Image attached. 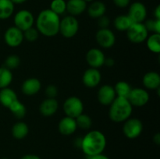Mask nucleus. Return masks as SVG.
Wrapping results in <instances>:
<instances>
[{"mask_svg": "<svg viewBox=\"0 0 160 159\" xmlns=\"http://www.w3.org/2000/svg\"><path fill=\"white\" fill-rule=\"evenodd\" d=\"M42 88V83L38 78L31 77L25 80L21 85V91L28 96L37 94Z\"/></svg>", "mask_w": 160, "mask_h": 159, "instance_id": "dca6fc26", "label": "nucleus"}, {"mask_svg": "<svg viewBox=\"0 0 160 159\" xmlns=\"http://www.w3.org/2000/svg\"><path fill=\"white\" fill-rule=\"evenodd\" d=\"M49 9L58 16L62 15L67 12V2L65 0H52Z\"/></svg>", "mask_w": 160, "mask_h": 159, "instance_id": "7c9ffc66", "label": "nucleus"}, {"mask_svg": "<svg viewBox=\"0 0 160 159\" xmlns=\"http://www.w3.org/2000/svg\"><path fill=\"white\" fill-rule=\"evenodd\" d=\"M14 12V4L11 0H0V20L9 19Z\"/></svg>", "mask_w": 160, "mask_h": 159, "instance_id": "393cba45", "label": "nucleus"}, {"mask_svg": "<svg viewBox=\"0 0 160 159\" xmlns=\"http://www.w3.org/2000/svg\"><path fill=\"white\" fill-rule=\"evenodd\" d=\"M133 106L128 98L117 97L111 103L109 109V117L114 123H123L131 117Z\"/></svg>", "mask_w": 160, "mask_h": 159, "instance_id": "7ed1b4c3", "label": "nucleus"}, {"mask_svg": "<svg viewBox=\"0 0 160 159\" xmlns=\"http://www.w3.org/2000/svg\"><path fill=\"white\" fill-rule=\"evenodd\" d=\"M106 147V136L101 131L91 130L82 137L81 149L87 157L102 154Z\"/></svg>", "mask_w": 160, "mask_h": 159, "instance_id": "f03ea898", "label": "nucleus"}, {"mask_svg": "<svg viewBox=\"0 0 160 159\" xmlns=\"http://www.w3.org/2000/svg\"><path fill=\"white\" fill-rule=\"evenodd\" d=\"M147 48L153 53L160 52V34L153 33L152 35L148 36L146 39Z\"/></svg>", "mask_w": 160, "mask_h": 159, "instance_id": "cd10ccee", "label": "nucleus"}, {"mask_svg": "<svg viewBox=\"0 0 160 159\" xmlns=\"http://www.w3.org/2000/svg\"><path fill=\"white\" fill-rule=\"evenodd\" d=\"M12 135L17 140H22L28 136L29 132V127L24 122H18L12 127Z\"/></svg>", "mask_w": 160, "mask_h": 159, "instance_id": "5701e85b", "label": "nucleus"}, {"mask_svg": "<svg viewBox=\"0 0 160 159\" xmlns=\"http://www.w3.org/2000/svg\"><path fill=\"white\" fill-rule=\"evenodd\" d=\"M20 64V59L17 55H10L5 60V67L12 70L18 68Z\"/></svg>", "mask_w": 160, "mask_h": 159, "instance_id": "2f4dec72", "label": "nucleus"}, {"mask_svg": "<svg viewBox=\"0 0 160 159\" xmlns=\"http://www.w3.org/2000/svg\"><path fill=\"white\" fill-rule=\"evenodd\" d=\"M128 17L133 23H143L147 17V9L141 2H135L130 5Z\"/></svg>", "mask_w": 160, "mask_h": 159, "instance_id": "9b49d317", "label": "nucleus"}, {"mask_svg": "<svg viewBox=\"0 0 160 159\" xmlns=\"http://www.w3.org/2000/svg\"><path fill=\"white\" fill-rule=\"evenodd\" d=\"M18 99L17 94L9 87L0 89V103L2 106L9 108V106Z\"/></svg>", "mask_w": 160, "mask_h": 159, "instance_id": "4be33fe9", "label": "nucleus"}, {"mask_svg": "<svg viewBox=\"0 0 160 159\" xmlns=\"http://www.w3.org/2000/svg\"><path fill=\"white\" fill-rule=\"evenodd\" d=\"M146 27V29L148 30V31H152L153 33H156V34H160V20H146L145 23H144Z\"/></svg>", "mask_w": 160, "mask_h": 159, "instance_id": "473e14b6", "label": "nucleus"}, {"mask_svg": "<svg viewBox=\"0 0 160 159\" xmlns=\"http://www.w3.org/2000/svg\"><path fill=\"white\" fill-rule=\"evenodd\" d=\"M79 31V22L78 19L71 15L64 17L60 20L59 31L62 37L66 38H72L78 34Z\"/></svg>", "mask_w": 160, "mask_h": 159, "instance_id": "20e7f679", "label": "nucleus"}, {"mask_svg": "<svg viewBox=\"0 0 160 159\" xmlns=\"http://www.w3.org/2000/svg\"><path fill=\"white\" fill-rule=\"evenodd\" d=\"M77 126L76 120L71 117L66 116L62 118L58 124L59 132L63 136H70L76 132Z\"/></svg>", "mask_w": 160, "mask_h": 159, "instance_id": "f3484780", "label": "nucleus"}, {"mask_svg": "<svg viewBox=\"0 0 160 159\" xmlns=\"http://www.w3.org/2000/svg\"><path fill=\"white\" fill-rule=\"evenodd\" d=\"M23 37L29 42H34L38 38L39 32L36 28L31 27L23 31Z\"/></svg>", "mask_w": 160, "mask_h": 159, "instance_id": "72a5a7b5", "label": "nucleus"}, {"mask_svg": "<svg viewBox=\"0 0 160 159\" xmlns=\"http://www.w3.org/2000/svg\"><path fill=\"white\" fill-rule=\"evenodd\" d=\"M95 39L100 47L110 48L115 45L116 36L109 28H100L95 34Z\"/></svg>", "mask_w": 160, "mask_h": 159, "instance_id": "9d476101", "label": "nucleus"}, {"mask_svg": "<svg viewBox=\"0 0 160 159\" xmlns=\"http://www.w3.org/2000/svg\"><path fill=\"white\" fill-rule=\"evenodd\" d=\"M14 26L23 32L26 30L32 27L34 23V15L28 9L19 10L13 18Z\"/></svg>", "mask_w": 160, "mask_h": 159, "instance_id": "0eeeda50", "label": "nucleus"}, {"mask_svg": "<svg viewBox=\"0 0 160 159\" xmlns=\"http://www.w3.org/2000/svg\"><path fill=\"white\" fill-rule=\"evenodd\" d=\"M88 159H109L107 156L104 155L102 154H97V155L92 156V157H88Z\"/></svg>", "mask_w": 160, "mask_h": 159, "instance_id": "58836bf2", "label": "nucleus"}, {"mask_svg": "<svg viewBox=\"0 0 160 159\" xmlns=\"http://www.w3.org/2000/svg\"><path fill=\"white\" fill-rule=\"evenodd\" d=\"M149 94L146 90L141 87L132 88L128 99L132 106L143 107L149 101Z\"/></svg>", "mask_w": 160, "mask_h": 159, "instance_id": "1a4fd4ad", "label": "nucleus"}, {"mask_svg": "<svg viewBox=\"0 0 160 159\" xmlns=\"http://www.w3.org/2000/svg\"><path fill=\"white\" fill-rule=\"evenodd\" d=\"M97 20H98V25L100 28H108L110 20L107 16L103 15L102 17H99Z\"/></svg>", "mask_w": 160, "mask_h": 159, "instance_id": "c9c22d12", "label": "nucleus"}, {"mask_svg": "<svg viewBox=\"0 0 160 159\" xmlns=\"http://www.w3.org/2000/svg\"><path fill=\"white\" fill-rule=\"evenodd\" d=\"M97 98L100 104L105 106H109L111 103L114 101V99L117 98L113 87L109 84L102 85L98 89Z\"/></svg>", "mask_w": 160, "mask_h": 159, "instance_id": "4468645a", "label": "nucleus"}, {"mask_svg": "<svg viewBox=\"0 0 160 159\" xmlns=\"http://www.w3.org/2000/svg\"><path fill=\"white\" fill-rule=\"evenodd\" d=\"M62 108L66 116L76 118L84 112V104L78 97L71 96L64 101Z\"/></svg>", "mask_w": 160, "mask_h": 159, "instance_id": "39448f33", "label": "nucleus"}, {"mask_svg": "<svg viewBox=\"0 0 160 159\" xmlns=\"http://www.w3.org/2000/svg\"><path fill=\"white\" fill-rule=\"evenodd\" d=\"M60 18L50 9H43L36 19V29L39 34L52 37L59 34Z\"/></svg>", "mask_w": 160, "mask_h": 159, "instance_id": "f257e3e1", "label": "nucleus"}, {"mask_svg": "<svg viewBox=\"0 0 160 159\" xmlns=\"http://www.w3.org/2000/svg\"><path fill=\"white\" fill-rule=\"evenodd\" d=\"M114 5L119 8H126L130 5L131 0H112Z\"/></svg>", "mask_w": 160, "mask_h": 159, "instance_id": "e433bc0d", "label": "nucleus"}, {"mask_svg": "<svg viewBox=\"0 0 160 159\" xmlns=\"http://www.w3.org/2000/svg\"><path fill=\"white\" fill-rule=\"evenodd\" d=\"M12 73L6 67H0V89L9 87L12 81Z\"/></svg>", "mask_w": 160, "mask_h": 159, "instance_id": "c85d7f7f", "label": "nucleus"}, {"mask_svg": "<svg viewBox=\"0 0 160 159\" xmlns=\"http://www.w3.org/2000/svg\"><path fill=\"white\" fill-rule=\"evenodd\" d=\"M154 16H155V19L156 20H160V6H156V8L154 10Z\"/></svg>", "mask_w": 160, "mask_h": 159, "instance_id": "a19ab883", "label": "nucleus"}, {"mask_svg": "<svg viewBox=\"0 0 160 159\" xmlns=\"http://www.w3.org/2000/svg\"><path fill=\"white\" fill-rule=\"evenodd\" d=\"M4 40L8 46L12 48L20 46L24 40L23 31L15 26H10L5 32Z\"/></svg>", "mask_w": 160, "mask_h": 159, "instance_id": "f8f14e48", "label": "nucleus"}, {"mask_svg": "<svg viewBox=\"0 0 160 159\" xmlns=\"http://www.w3.org/2000/svg\"><path fill=\"white\" fill-rule=\"evenodd\" d=\"M84 1H85L86 2H92L95 1V0H84Z\"/></svg>", "mask_w": 160, "mask_h": 159, "instance_id": "a18cd8bd", "label": "nucleus"}, {"mask_svg": "<svg viewBox=\"0 0 160 159\" xmlns=\"http://www.w3.org/2000/svg\"><path fill=\"white\" fill-rule=\"evenodd\" d=\"M133 22L128 15H119L114 19V27L119 31H127L132 25Z\"/></svg>", "mask_w": 160, "mask_h": 159, "instance_id": "b1692460", "label": "nucleus"}, {"mask_svg": "<svg viewBox=\"0 0 160 159\" xmlns=\"http://www.w3.org/2000/svg\"><path fill=\"white\" fill-rule=\"evenodd\" d=\"M117 97L128 98L131 93L132 87L126 81H119L113 87Z\"/></svg>", "mask_w": 160, "mask_h": 159, "instance_id": "a878e982", "label": "nucleus"}, {"mask_svg": "<svg viewBox=\"0 0 160 159\" xmlns=\"http://www.w3.org/2000/svg\"><path fill=\"white\" fill-rule=\"evenodd\" d=\"M142 83L145 88L149 90H157L160 87V75L157 72H148L144 75Z\"/></svg>", "mask_w": 160, "mask_h": 159, "instance_id": "aec40b11", "label": "nucleus"}, {"mask_svg": "<svg viewBox=\"0 0 160 159\" xmlns=\"http://www.w3.org/2000/svg\"><path fill=\"white\" fill-rule=\"evenodd\" d=\"M81 141H82V138H78L76 140H75V145H76L78 147L81 148Z\"/></svg>", "mask_w": 160, "mask_h": 159, "instance_id": "37998d69", "label": "nucleus"}, {"mask_svg": "<svg viewBox=\"0 0 160 159\" xmlns=\"http://www.w3.org/2000/svg\"><path fill=\"white\" fill-rule=\"evenodd\" d=\"M87 7V2L84 0H68L67 2V12L73 17L82 14Z\"/></svg>", "mask_w": 160, "mask_h": 159, "instance_id": "6ab92c4d", "label": "nucleus"}, {"mask_svg": "<svg viewBox=\"0 0 160 159\" xmlns=\"http://www.w3.org/2000/svg\"><path fill=\"white\" fill-rule=\"evenodd\" d=\"M20 159H41L40 157L35 154H26V155L23 156Z\"/></svg>", "mask_w": 160, "mask_h": 159, "instance_id": "ea45409f", "label": "nucleus"}, {"mask_svg": "<svg viewBox=\"0 0 160 159\" xmlns=\"http://www.w3.org/2000/svg\"><path fill=\"white\" fill-rule=\"evenodd\" d=\"M9 109L10 112H12V115L18 119H21V118H24L26 115L27 109L23 103L19 101L18 99L17 101H14L12 104L9 107Z\"/></svg>", "mask_w": 160, "mask_h": 159, "instance_id": "bb28decb", "label": "nucleus"}, {"mask_svg": "<svg viewBox=\"0 0 160 159\" xmlns=\"http://www.w3.org/2000/svg\"><path fill=\"white\" fill-rule=\"evenodd\" d=\"M27 0H11V2H12L14 5L15 4H23V3H24Z\"/></svg>", "mask_w": 160, "mask_h": 159, "instance_id": "c03bdc74", "label": "nucleus"}, {"mask_svg": "<svg viewBox=\"0 0 160 159\" xmlns=\"http://www.w3.org/2000/svg\"><path fill=\"white\" fill-rule=\"evenodd\" d=\"M88 14L91 18L98 19L99 17L105 15L106 12V6L102 1L92 2L88 7H87Z\"/></svg>", "mask_w": 160, "mask_h": 159, "instance_id": "412c9836", "label": "nucleus"}, {"mask_svg": "<svg viewBox=\"0 0 160 159\" xmlns=\"http://www.w3.org/2000/svg\"><path fill=\"white\" fill-rule=\"evenodd\" d=\"M143 131V123L139 118H129L124 122L123 132L128 139H135L142 134Z\"/></svg>", "mask_w": 160, "mask_h": 159, "instance_id": "6e6552de", "label": "nucleus"}, {"mask_svg": "<svg viewBox=\"0 0 160 159\" xmlns=\"http://www.w3.org/2000/svg\"><path fill=\"white\" fill-rule=\"evenodd\" d=\"M153 142H154L156 144L159 145L160 144V133L159 132H157L154 135L153 137Z\"/></svg>", "mask_w": 160, "mask_h": 159, "instance_id": "79ce46f5", "label": "nucleus"}, {"mask_svg": "<svg viewBox=\"0 0 160 159\" xmlns=\"http://www.w3.org/2000/svg\"><path fill=\"white\" fill-rule=\"evenodd\" d=\"M127 36L132 43L141 44L146 41L148 37V31L144 23H133L127 31Z\"/></svg>", "mask_w": 160, "mask_h": 159, "instance_id": "423d86ee", "label": "nucleus"}, {"mask_svg": "<svg viewBox=\"0 0 160 159\" xmlns=\"http://www.w3.org/2000/svg\"><path fill=\"white\" fill-rule=\"evenodd\" d=\"M114 64H115V61L112 58H106V60H105L104 65H106L108 67H112L113 66Z\"/></svg>", "mask_w": 160, "mask_h": 159, "instance_id": "4c0bfd02", "label": "nucleus"}, {"mask_svg": "<svg viewBox=\"0 0 160 159\" xmlns=\"http://www.w3.org/2000/svg\"><path fill=\"white\" fill-rule=\"evenodd\" d=\"M59 108V103L56 98H47L39 106V112L43 116L49 117L56 113Z\"/></svg>", "mask_w": 160, "mask_h": 159, "instance_id": "a211bd4d", "label": "nucleus"}, {"mask_svg": "<svg viewBox=\"0 0 160 159\" xmlns=\"http://www.w3.org/2000/svg\"><path fill=\"white\" fill-rule=\"evenodd\" d=\"M58 94V89L56 86L53 84H50L45 88V95L47 98H55Z\"/></svg>", "mask_w": 160, "mask_h": 159, "instance_id": "f704fd0d", "label": "nucleus"}, {"mask_svg": "<svg viewBox=\"0 0 160 159\" xmlns=\"http://www.w3.org/2000/svg\"><path fill=\"white\" fill-rule=\"evenodd\" d=\"M105 60H106V56L103 51L99 48H91L86 54V61L91 68H100L104 65Z\"/></svg>", "mask_w": 160, "mask_h": 159, "instance_id": "ddd939ff", "label": "nucleus"}, {"mask_svg": "<svg viewBox=\"0 0 160 159\" xmlns=\"http://www.w3.org/2000/svg\"><path fill=\"white\" fill-rule=\"evenodd\" d=\"M102 76L98 69L89 68L84 71L82 76V82L88 88H95L101 82Z\"/></svg>", "mask_w": 160, "mask_h": 159, "instance_id": "2eb2a0df", "label": "nucleus"}, {"mask_svg": "<svg viewBox=\"0 0 160 159\" xmlns=\"http://www.w3.org/2000/svg\"><path fill=\"white\" fill-rule=\"evenodd\" d=\"M78 128H80L84 130L90 129L92 126V120L91 117L87 114H81L79 116L75 118Z\"/></svg>", "mask_w": 160, "mask_h": 159, "instance_id": "c756f323", "label": "nucleus"}, {"mask_svg": "<svg viewBox=\"0 0 160 159\" xmlns=\"http://www.w3.org/2000/svg\"><path fill=\"white\" fill-rule=\"evenodd\" d=\"M2 159H8V158H6V157H3V158H2Z\"/></svg>", "mask_w": 160, "mask_h": 159, "instance_id": "49530a36", "label": "nucleus"}]
</instances>
